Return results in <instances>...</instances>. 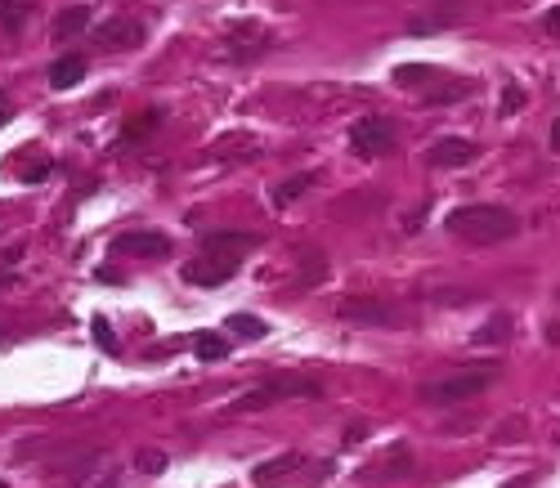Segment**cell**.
<instances>
[{
	"instance_id": "4",
	"label": "cell",
	"mask_w": 560,
	"mask_h": 488,
	"mask_svg": "<svg viewBox=\"0 0 560 488\" xmlns=\"http://www.w3.org/2000/svg\"><path fill=\"white\" fill-rule=\"evenodd\" d=\"M349 149H355V157L364 162H377L395 149V126L386 117H359L355 126H349Z\"/></svg>"
},
{
	"instance_id": "19",
	"label": "cell",
	"mask_w": 560,
	"mask_h": 488,
	"mask_svg": "<svg viewBox=\"0 0 560 488\" xmlns=\"http://www.w3.org/2000/svg\"><path fill=\"white\" fill-rule=\"evenodd\" d=\"M90 336H95V345H99L104 355H117V332H112V323H108L104 314L90 318Z\"/></svg>"
},
{
	"instance_id": "5",
	"label": "cell",
	"mask_w": 560,
	"mask_h": 488,
	"mask_svg": "<svg viewBox=\"0 0 560 488\" xmlns=\"http://www.w3.org/2000/svg\"><path fill=\"white\" fill-rule=\"evenodd\" d=\"M283 399H323V390L314 385V381H296V385H256L251 394H242L238 403H234V412H260V408H269V403H283Z\"/></svg>"
},
{
	"instance_id": "7",
	"label": "cell",
	"mask_w": 560,
	"mask_h": 488,
	"mask_svg": "<svg viewBox=\"0 0 560 488\" xmlns=\"http://www.w3.org/2000/svg\"><path fill=\"white\" fill-rule=\"evenodd\" d=\"M112 251L117 255H134V260H157V255L171 251V238L157 233V229H134V233H121L112 242Z\"/></svg>"
},
{
	"instance_id": "22",
	"label": "cell",
	"mask_w": 560,
	"mask_h": 488,
	"mask_svg": "<svg viewBox=\"0 0 560 488\" xmlns=\"http://www.w3.org/2000/svg\"><path fill=\"white\" fill-rule=\"evenodd\" d=\"M466 90H471L466 81H453V86H444V90H431V95H426V103H431V108H444L449 99H462Z\"/></svg>"
},
{
	"instance_id": "18",
	"label": "cell",
	"mask_w": 560,
	"mask_h": 488,
	"mask_svg": "<svg viewBox=\"0 0 560 488\" xmlns=\"http://www.w3.org/2000/svg\"><path fill=\"white\" fill-rule=\"evenodd\" d=\"M507 336H511V318H507V314H498L494 323L475 327V336H471V340H475V345H502Z\"/></svg>"
},
{
	"instance_id": "17",
	"label": "cell",
	"mask_w": 560,
	"mask_h": 488,
	"mask_svg": "<svg viewBox=\"0 0 560 488\" xmlns=\"http://www.w3.org/2000/svg\"><path fill=\"white\" fill-rule=\"evenodd\" d=\"M256 242H260L256 233H211L202 247H220V251H238V255H247Z\"/></svg>"
},
{
	"instance_id": "6",
	"label": "cell",
	"mask_w": 560,
	"mask_h": 488,
	"mask_svg": "<svg viewBox=\"0 0 560 488\" xmlns=\"http://www.w3.org/2000/svg\"><path fill=\"white\" fill-rule=\"evenodd\" d=\"M479 157V144L475 139H435V144L426 149V162L435 166V171H457V166H471Z\"/></svg>"
},
{
	"instance_id": "28",
	"label": "cell",
	"mask_w": 560,
	"mask_h": 488,
	"mask_svg": "<svg viewBox=\"0 0 560 488\" xmlns=\"http://www.w3.org/2000/svg\"><path fill=\"white\" fill-rule=\"evenodd\" d=\"M99 488H121V484H117V475H108V479H104Z\"/></svg>"
},
{
	"instance_id": "11",
	"label": "cell",
	"mask_w": 560,
	"mask_h": 488,
	"mask_svg": "<svg viewBox=\"0 0 560 488\" xmlns=\"http://www.w3.org/2000/svg\"><path fill=\"white\" fill-rule=\"evenodd\" d=\"M86 81V58L81 54H67V58H58L54 67H50V86L54 90H73V86H81Z\"/></svg>"
},
{
	"instance_id": "8",
	"label": "cell",
	"mask_w": 560,
	"mask_h": 488,
	"mask_svg": "<svg viewBox=\"0 0 560 488\" xmlns=\"http://www.w3.org/2000/svg\"><path fill=\"white\" fill-rule=\"evenodd\" d=\"M336 318L341 323H355V327H381V323H390V309L377 296H345L336 305Z\"/></svg>"
},
{
	"instance_id": "14",
	"label": "cell",
	"mask_w": 560,
	"mask_h": 488,
	"mask_svg": "<svg viewBox=\"0 0 560 488\" xmlns=\"http://www.w3.org/2000/svg\"><path fill=\"white\" fill-rule=\"evenodd\" d=\"M229 336H238V340H265L269 336V323L256 318V314H234L229 318Z\"/></svg>"
},
{
	"instance_id": "15",
	"label": "cell",
	"mask_w": 560,
	"mask_h": 488,
	"mask_svg": "<svg viewBox=\"0 0 560 488\" xmlns=\"http://www.w3.org/2000/svg\"><path fill=\"white\" fill-rule=\"evenodd\" d=\"M431 81H435V67H431V63H403L399 72H395V86H403V90L431 86Z\"/></svg>"
},
{
	"instance_id": "23",
	"label": "cell",
	"mask_w": 560,
	"mask_h": 488,
	"mask_svg": "<svg viewBox=\"0 0 560 488\" xmlns=\"http://www.w3.org/2000/svg\"><path fill=\"white\" fill-rule=\"evenodd\" d=\"M166 453H157V448H144V453H139V470H144V475H162L166 470Z\"/></svg>"
},
{
	"instance_id": "2",
	"label": "cell",
	"mask_w": 560,
	"mask_h": 488,
	"mask_svg": "<svg viewBox=\"0 0 560 488\" xmlns=\"http://www.w3.org/2000/svg\"><path fill=\"white\" fill-rule=\"evenodd\" d=\"M494 381H498V363H471V368H457V372L422 385V399L426 403H466L479 390H488Z\"/></svg>"
},
{
	"instance_id": "1",
	"label": "cell",
	"mask_w": 560,
	"mask_h": 488,
	"mask_svg": "<svg viewBox=\"0 0 560 488\" xmlns=\"http://www.w3.org/2000/svg\"><path fill=\"white\" fill-rule=\"evenodd\" d=\"M444 229L471 247H498L507 238L520 233V220L507 206H494V202H471V206H457V211L444 216Z\"/></svg>"
},
{
	"instance_id": "10",
	"label": "cell",
	"mask_w": 560,
	"mask_h": 488,
	"mask_svg": "<svg viewBox=\"0 0 560 488\" xmlns=\"http://www.w3.org/2000/svg\"><path fill=\"white\" fill-rule=\"evenodd\" d=\"M90 5H67V10H58L54 14V41H73V36H81V32H90Z\"/></svg>"
},
{
	"instance_id": "26",
	"label": "cell",
	"mask_w": 560,
	"mask_h": 488,
	"mask_svg": "<svg viewBox=\"0 0 560 488\" xmlns=\"http://www.w3.org/2000/svg\"><path fill=\"white\" fill-rule=\"evenodd\" d=\"M529 484H533V475H516V479H507L502 488H529Z\"/></svg>"
},
{
	"instance_id": "24",
	"label": "cell",
	"mask_w": 560,
	"mask_h": 488,
	"mask_svg": "<svg viewBox=\"0 0 560 488\" xmlns=\"http://www.w3.org/2000/svg\"><path fill=\"white\" fill-rule=\"evenodd\" d=\"M520 108H525V90H520L516 81H507V86H502V112L511 117V112H520Z\"/></svg>"
},
{
	"instance_id": "25",
	"label": "cell",
	"mask_w": 560,
	"mask_h": 488,
	"mask_svg": "<svg viewBox=\"0 0 560 488\" xmlns=\"http://www.w3.org/2000/svg\"><path fill=\"white\" fill-rule=\"evenodd\" d=\"M542 27H547V32H551V36H560V5H556V10H547V14H542Z\"/></svg>"
},
{
	"instance_id": "29",
	"label": "cell",
	"mask_w": 560,
	"mask_h": 488,
	"mask_svg": "<svg viewBox=\"0 0 560 488\" xmlns=\"http://www.w3.org/2000/svg\"><path fill=\"white\" fill-rule=\"evenodd\" d=\"M5 121H10V117H5V108H0V126H5Z\"/></svg>"
},
{
	"instance_id": "27",
	"label": "cell",
	"mask_w": 560,
	"mask_h": 488,
	"mask_svg": "<svg viewBox=\"0 0 560 488\" xmlns=\"http://www.w3.org/2000/svg\"><path fill=\"white\" fill-rule=\"evenodd\" d=\"M551 149H556V153H560V121H556V126H551Z\"/></svg>"
},
{
	"instance_id": "16",
	"label": "cell",
	"mask_w": 560,
	"mask_h": 488,
	"mask_svg": "<svg viewBox=\"0 0 560 488\" xmlns=\"http://www.w3.org/2000/svg\"><path fill=\"white\" fill-rule=\"evenodd\" d=\"M310 184H314V175H292V179H283V184H273V206H288V202H296L301 193H310Z\"/></svg>"
},
{
	"instance_id": "20",
	"label": "cell",
	"mask_w": 560,
	"mask_h": 488,
	"mask_svg": "<svg viewBox=\"0 0 560 488\" xmlns=\"http://www.w3.org/2000/svg\"><path fill=\"white\" fill-rule=\"evenodd\" d=\"M27 10H32V0H0V23H5L10 32H19Z\"/></svg>"
},
{
	"instance_id": "12",
	"label": "cell",
	"mask_w": 560,
	"mask_h": 488,
	"mask_svg": "<svg viewBox=\"0 0 560 488\" xmlns=\"http://www.w3.org/2000/svg\"><path fill=\"white\" fill-rule=\"evenodd\" d=\"M296 470H301V457H296V453H283V457H273V461L256 466V470H251V479H256L260 488H269V484L288 479V475H296Z\"/></svg>"
},
{
	"instance_id": "21",
	"label": "cell",
	"mask_w": 560,
	"mask_h": 488,
	"mask_svg": "<svg viewBox=\"0 0 560 488\" xmlns=\"http://www.w3.org/2000/svg\"><path fill=\"white\" fill-rule=\"evenodd\" d=\"M157 121H162V112L139 117V121H130V126L121 130V139H126V144H144V134H153V130H157Z\"/></svg>"
},
{
	"instance_id": "13",
	"label": "cell",
	"mask_w": 560,
	"mask_h": 488,
	"mask_svg": "<svg viewBox=\"0 0 560 488\" xmlns=\"http://www.w3.org/2000/svg\"><path fill=\"white\" fill-rule=\"evenodd\" d=\"M193 350H197L202 363H220V359L229 355V340H225L220 332H197V336H193Z\"/></svg>"
},
{
	"instance_id": "9",
	"label": "cell",
	"mask_w": 560,
	"mask_h": 488,
	"mask_svg": "<svg viewBox=\"0 0 560 488\" xmlns=\"http://www.w3.org/2000/svg\"><path fill=\"white\" fill-rule=\"evenodd\" d=\"M139 41H144V27H139L134 19H108L95 32V45L99 50H134Z\"/></svg>"
},
{
	"instance_id": "3",
	"label": "cell",
	"mask_w": 560,
	"mask_h": 488,
	"mask_svg": "<svg viewBox=\"0 0 560 488\" xmlns=\"http://www.w3.org/2000/svg\"><path fill=\"white\" fill-rule=\"evenodd\" d=\"M242 255L238 251H220V247H202V255H193L180 273H184V283L193 287H225L229 278L238 273Z\"/></svg>"
}]
</instances>
